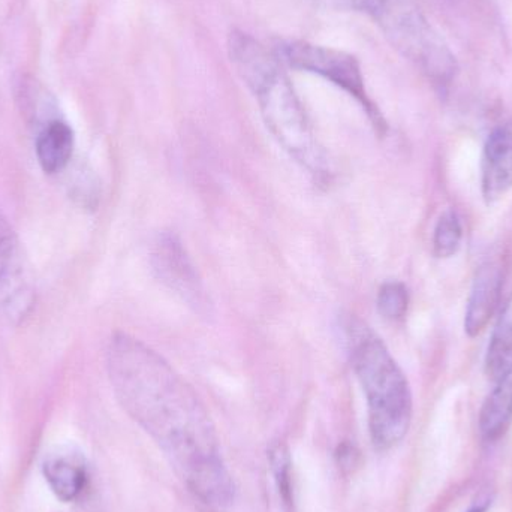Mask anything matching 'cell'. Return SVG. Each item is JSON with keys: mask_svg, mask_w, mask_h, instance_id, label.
<instances>
[{"mask_svg": "<svg viewBox=\"0 0 512 512\" xmlns=\"http://www.w3.org/2000/svg\"><path fill=\"white\" fill-rule=\"evenodd\" d=\"M42 474L51 492L63 504L78 501L86 492L89 474L84 460L78 454L57 451L42 465Z\"/></svg>", "mask_w": 512, "mask_h": 512, "instance_id": "10", "label": "cell"}, {"mask_svg": "<svg viewBox=\"0 0 512 512\" xmlns=\"http://www.w3.org/2000/svg\"><path fill=\"white\" fill-rule=\"evenodd\" d=\"M388 41L438 87L456 77L457 62L444 39L424 17L415 0H361Z\"/></svg>", "mask_w": 512, "mask_h": 512, "instance_id": "4", "label": "cell"}, {"mask_svg": "<svg viewBox=\"0 0 512 512\" xmlns=\"http://www.w3.org/2000/svg\"><path fill=\"white\" fill-rule=\"evenodd\" d=\"M378 310L382 318L388 321H400L405 318L409 307V292L402 282L391 280L379 289Z\"/></svg>", "mask_w": 512, "mask_h": 512, "instance_id": "16", "label": "cell"}, {"mask_svg": "<svg viewBox=\"0 0 512 512\" xmlns=\"http://www.w3.org/2000/svg\"><path fill=\"white\" fill-rule=\"evenodd\" d=\"M35 304L26 261L17 234L0 213V318L23 321Z\"/></svg>", "mask_w": 512, "mask_h": 512, "instance_id": "6", "label": "cell"}, {"mask_svg": "<svg viewBox=\"0 0 512 512\" xmlns=\"http://www.w3.org/2000/svg\"><path fill=\"white\" fill-rule=\"evenodd\" d=\"M512 424V375L496 382L480 412V433L484 441L495 444L504 438Z\"/></svg>", "mask_w": 512, "mask_h": 512, "instance_id": "12", "label": "cell"}, {"mask_svg": "<svg viewBox=\"0 0 512 512\" xmlns=\"http://www.w3.org/2000/svg\"><path fill=\"white\" fill-rule=\"evenodd\" d=\"M268 460H270L271 472L277 492L282 499L286 512L294 511V490H292L291 456L288 447L283 442H273L268 448Z\"/></svg>", "mask_w": 512, "mask_h": 512, "instance_id": "14", "label": "cell"}, {"mask_svg": "<svg viewBox=\"0 0 512 512\" xmlns=\"http://www.w3.org/2000/svg\"><path fill=\"white\" fill-rule=\"evenodd\" d=\"M342 331L352 369L366 394L370 438L378 450H390L403 441L411 426L408 379L384 342L363 322L345 319Z\"/></svg>", "mask_w": 512, "mask_h": 512, "instance_id": "3", "label": "cell"}, {"mask_svg": "<svg viewBox=\"0 0 512 512\" xmlns=\"http://www.w3.org/2000/svg\"><path fill=\"white\" fill-rule=\"evenodd\" d=\"M107 372L122 408L158 442L189 490L212 507L231 504L233 477L194 388L162 355L126 333L108 343Z\"/></svg>", "mask_w": 512, "mask_h": 512, "instance_id": "1", "label": "cell"}, {"mask_svg": "<svg viewBox=\"0 0 512 512\" xmlns=\"http://www.w3.org/2000/svg\"><path fill=\"white\" fill-rule=\"evenodd\" d=\"M277 51H279L277 56H282L283 62L288 63L292 68L319 75L331 81L334 86L345 90L355 101L360 102L361 107L366 110L367 116L372 120L373 126L379 132L385 131L384 119L367 95L360 63L354 56L345 51L304 41L282 42L277 47Z\"/></svg>", "mask_w": 512, "mask_h": 512, "instance_id": "5", "label": "cell"}, {"mask_svg": "<svg viewBox=\"0 0 512 512\" xmlns=\"http://www.w3.org/2000/svg\"><path fill=\"white\" fill-rule=\"evenodd\" d=\"M512 188V120L493 129L484 146L481 191L487 204L501 200Z\"/></svg>", "mask_w": 512, "mask_h": 512, "instance_id": "8", "label": "cell"}, {"mask_svg": "<svg viewBox=\"0 0 512 512\" xmlns=\"http://www.w3.org/2000/svg\"><path fill=\"white\" fill-rule=\"evenodd\" d=\"M152 264L158 279L171 291L180 295L183 301L197 310L207 306L206 294L197 268L176 237L171 234L159 236L153 248Z\"/></svg>", "mask_w": 512, "mask_h": 512, "instance_id": "7", "label": "cell"}, {"mask_svg": "<svg viewBox=\"0 0 512 512\" xmlns=\"http://www.w3.org/2000/svg\"><path fill=\"white\" fill-rule=\"evenodd\" d=\"M489 505L490 501L487 499V501H484V504L474 505V507H472L468 512H487V510H489Z\"/></svg>", "mask_w": 512, "mask_h": 512, "instance_id": "17", "label": "cell"}, {"mask_svg": "<svg viewBox=\"0 0 512 512\" xmlns=\"http://www.w3.org/2000/svg\"><path fill=\"white\" fill-rule=\"evenodd\" d=\"M486 373L495 384L512 375V297L490 339L486 354Z\"/></svg>", "mask_w": 512, "mask_h": 512, "instance_id": "13", "label": "cell"}, {"mask_svg": "<svg viewBox=\"0 0 512 512\" xmlns=\"http://www.w3.org/2000/svg\"><path fill=\"white\" fill-rule=\"evenodd\" d=\"M502 285V268L495 262H487L478 270L465 313V331L469 337L480 336L492 321L501 301Z\"/></svg>", "mask_w": 512, "mask_h": 512, "instance_id": "9", "label": "cell"}, {"mask_svg": "<svg viewBox=\"0 0 512 512\" xmlns=\"http://www.w3.org/2000/svg\"><path fill=\"white\" fill-rule=\"evenodd\" d=\"M228 51L277 143L310 174L319 180L328 177L327 156L313 134L309 117L282 68L280 57L243 30L231 32Z\"/></svg>", "mask_w": 512, "mask_h": 512, "instance_id": "2", "label": "cell"}, {"mask_svg": "<svg viewBox=\"0 0 512 512\" xmlns=\"http://www.w3.org/2000/svg\"><path fill=\"white\" fill-rule=\"evenodd\" d=\"M463 227L456 210L442 213L433 234V252L438 258H451L459 252L462 245Z\"/></svg>", "mask_w": 512, "mask_h": 512, "instance_id": "15", "label": "cell"}, {"mask_svg": "<svg viewBox=\"0 0 512 512\" xmlns=\"http://www.w3.org/2000/svg\"><path fill=\"white\" fill-rule=\"evenodd\" d=\"M74 131L62 120H51L36 137V158L47 174L65 170L74 152Z\"/></svg>", "mask_w": 512, "mask_h": 512, "instance_id": "11", "label": "cell"}]
</instances>
